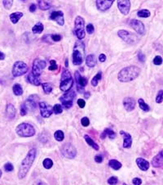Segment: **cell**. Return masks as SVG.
Segmentation results:
<instances>
[{
    "mask_svg": "<svg viewBox=\"0 0 163 185\" xmlns=\"http://www.w3.org/2000/svg\"><path fill=\"white\" fill-rule=\"evenodd\" d=\"M36 155H37V150L35 148L30 149L29 152L27 153L26 156L22 161L20 168H19V172H18V178L19 179H24L27 175V174L29 173L30 168L35 160Z\"/></svg>",
    "mask_w": 163,
    "mask_h": 185,
    "instance_id": "6da1fadb",
    "label": "cell"
},
{
    "mask_svg": "<svg viewBox=\"0 0 163 185\" xmlns=\"http://www.w3.org/2000/svg\"><path fill=\"white\" fill-rule=\"evenodd\" d=\"M141 70L138 66H130L122 69L118 75V80L122 83H127L135 80L140 74Z\"/></svg>",
    "mask_w": 163,
    "mask_h": 185,
    "instance_id": "7a4b0ae2",
    "label": "cell"
},
{
    "mask_svg": "<svg viewBox=\"0 0 163 185\" xmlns=\"http://www.w3.org/2000/svg\"><path fill=\"white\" fill-rule=\"evenodd\" d=\"M85 59V44L82 40L75 43L73 52V63L74 66H80Z\"/></svg>",
    "mask_w": 163,
    "mask_h": 185,
    "instance_id": "3957f363",
    "label": "cell"
},
{
    "mask_svg": "<svg viewBox=\"0 0 163 185\" xmlns=\"http://www.w3.org/2000/svg\"><path fill=\"white\" fill-rule=\"evenodd\" d=\"M16 132L20 137L29 138L33 137L35 135V129L29 123H21L16 129Z\"/></svg>",
    "mask_w": 163,
    "mask_h": 185,
    "instance_id": "277c9868",
    "label": "cell"
},
{
    "mask_svg": "<svg viewBox=\"0 0 163 185\" xmlns=\"http://www.w3.org/2000/svg\"><path fill=\"white\" fill-rule=\"evenodd\" d=\"M74 79L72 78L70 72L68 71L65 70L61 74V80L60 84V89L62 92H68L71 89V88L74 85Z\"/></svg>",
    "mask_w": 163,
    "mask_h": 185,
    "instance_id": "5b68a950",
    "label": "cell"
},
{
    "mask_svg": "<svg viewBox=\"0 0 163 185\" xmlns=\"http://www.w3.org/2000/svg\"><path fill=\"white\" fill-rule=\"evenodd\" d=\"M74 30H75V34L77 35V39L82 40V39L85 38V36H86V33H85V21L80 16H77V17L75 18Z\"/></svg>",
    "mask_w": 163,
    "mask_h": 185,
    "instance_id": "8992f818",
    "label": "cell"
},
{
    "mask_svg": "<svg viewBox=\"0 0 163 185\" xmlns=\"http://www.w3.org/2000/svg\"><path fill=\"white\" fill-rule=\"evenodd\" d=\"M28 70H29V66H27L26 63L23 62L21 61H18V62H16L13 65L12 71V75L14 77H19V76L26 74Z\"/></svg>",
    "mask_w": 163,
    "mask_h": 185,
    "instance_id": "52a82bcc",
    "label": "cell"
},
{
    "mask_svg": "<svg viewBox=\"0 0 163 185\" xmlns=\"http://www.w3.org/2000/svg\"><path fill=\"white\" fill-rule=\"evenodd\" d=\"M118 35L128 44H135L138 42V37L135 34L126 30H121L118 32Z\"/></svg>",
    "mask_w": 163,
    "mask_h": 185,
    "instance_id": "ba28073f",
    "label": "cell"
},
{
    "mask_svg": "<svg viewBox=\"0 0 163 185\" xmlns=\"http://www.w3.org/2000/svg\"><path fill=\"white\" fill-rule=\"evenodd\" d=\"M75 97H76L75 91H68L60 98V101L66 109H69L72 108V106L74 104V100Z\"/></svg>",
    "mask_w": 163,
    "mask_h": 185,
    "instance_id": "9c48e42d",
    "label": "cell"
},
{
    "mask_svg": "<svg viewBox=\"0 0 163 185\" xmlns=\"http://www.w3.org/2000/svg\"><path fill=\"white\" fill-rule=\"evenodd\" d=\"M61 153L65 158L74 159L77 156V149L71 143H66L61 147Z\"/></svg>",
    "mask_w": 163,
    "mask_h": 185,
    "instance_id": "30bf717a",
    "label": "cell"
},
{
    "mask_svg": "<svg viewBox=\"0 0 163 185\" xmlns=\"http://www.w3.org/2000/svg\"><path fill=\"white\" fill-rule=\"evenodd\" d=\"M39 97L36 94H33V95H30L27 100L25 102L24 106L26 108L27 111H35V109L37 108V106L39 104Z\"/></svg>",
    "mask_w": 163,
    "mask_h": 185,
    "instance_id": "8fae6325",
    "label": "cell"
},
{
    "mask_svg": "<svg viewBox=\"0 0 163 185\" xmlns=\"http://www.w3.org/2000/svg\"><path fill=\"white\" fill-rule=\"evenodd\" d=\"M46 66H47V63H46L44 60L39 59V58L35 59L33 61V74L39 77L42 74V71L45 69Z\"/></svg>",
    "mask_w": 163,
    "mask_h": 185,
    "instance_id": "7c38bea8",
    "label": "cell"
},
{
    "mask_svg": "<svg viewBox=\"0 0 163 185\" xmlns=\"http://www.w3.org/2000/svg\"><path fill=\"white\" fill-rule=\"evenodd\" d=\"M75 81L77 83V90L79 92H85L84 88L86 86V84L88 83V80H86V78L83 77L80 75V73L78 71L75 72Z\"/></svg>",
    "mask_w": 163,
    "mask_h": 185,
    "instance_id": "4fadbf2b",
    "label": "cell"
},
{
    "mask_svg": "<svg viewBox=\"0 0 163 185\" xmlns=\"http://www.w3.org/2000/svg\"><path fill=\"white\" fill-rule=\"evenodd\" d=\"M39 109H40V114L43 118H48L53 113V108L51 105L48 104L47 102H39Z\"/></svg>",
    "mask_w": 163,
    "mask_h": 185,
    "instance_id": "5bb4252c",
    "label": "cell"
},
{
    "mask_svg": "<svg viewBox=\"0 0 163 185\" xmlns=\"http://www.w3.org/2000/svg\"><path fill=\"white\" fill-rule=\"evenodd\" d=\"M130 26L135 30L136 33L140 35H144L145 34V27H144V25L143 24L142 21L136 20V19H133L130 21Z\"/></svg>",
    "mask_w": 163,
    "mask_h": 185,
    "instance_id": "9a60e30c",
    "label": "cell"
},
{
    "mask_svg": "<svg viewBox=\"0 0 163 185\" xmlns=\"http://www.w3.org/2000/svg\"><path fill=\"white\" fill-rule=\"evenodd\" d=\"M114 0H96V8L100 12H106L112 7Z\"/></svg>",
    "mask_w": 163,
    "mask_h": 185,
    "instance_id": "2e32d148",
    "label": "cell"
},
{
    "mask_svg": "<svg viewBox=\"0 0 163 185\" xmlns=\"http://www.w3.org/2000/svg\"><path fill=\"white\" fill-rule=\"evenodd\" d=\"M118 8L123 15H128L130 10V0H118Z\"/></svg>",
    "mask_w": 163,
    "mask_h": 185,
    "instance_id": "e0dca14e",
    "label": "cell"
},
{
    "mask_svg": "<svg viewBox=\"0 0 163 185\" xmlns=\"http://www.w3.org/2000/svg\"><path fill=\"white\" fill-rule=\"evenodd\" d=\"M50 20L57 21V23L59 26H64L65 25V19H64V13L61 11H56L52 12L50 15Z\"/></svg>",
    "mask_w": 163,
    "mask_h": 185,
    "instance_id": "ac0fdd59",
    "label": "cell"
},
{
    "mask_svg": "<svg viewBox=\"0 0 163 185\" xmlns=\"http://www.w3.org/2000/svg\"><path fill=\"white\" fill-rule=\"evenodd\" d=\"M123 107L127 111H132L135 108V101L131 97H127L123 99Z\"/></svg>",
    "mask_w": 163,
    "mask_h": 185,
    "instance_id": "d6986e66",
    "label": "cell"
},
{
    "mask_svg": "<svg viewBox=\"0 0 163 185\" xmlns=\"http://www.w3.org/2000/svg\"><path fill=\"white\" fill-rule=\"evenodd\" d=\"M120 135L123 137V147L124 148H130L132 145V138L130 134H128L123 130H121Z\"/></svg>",
    "mask_w": 163,
    "mask_h": 185,
    "instance_id": "ffe728a7",
    "label": "cell"
},
{
    "mask_svg": "<svg viewBox=\"0 0 163 185\" xmlns=\"http://www.w3.org/2000/svg\"><path fill=\"white\" fill-rule=\"evenodd\" d=\"M162 161L163 152L162 151H160V152L153 158V160H152V165H153V166L155 168H160L162 166Z\"/></svg>",
    "mask_w": 163,
    "mask_h": 185,
    "instance_id": "44dd1931",
    "label": "cell"
},
{
    "mask_svg": "<svg viewBox=\"0 0 163 185\" xmlns=\"http://www.w3.org/2000/svg\"><path fill=\"white\" fill-rule=\"evenodd\" d=\"M136 164L138 165V167L143 171H147L149 169V166H150L149 162L148 161H146L145 159L141 158V157L136 159Z\"/></svg>",
    "mask_w": 163,
    "mask_h": 185,
    "instance_id": "7402d4cb",
    "label": "cell"
},
{
    "mask_svg": "<svg viewBox=\"0 0 163 185\" xmlns=\"http://www.w3.org/2000/svg\"><path fill=\"white\" fill-rule=\"evenodd\" d=\"M27 81L30 84L35 85V86H39L41 84V80L39 79V76H36L33 74V72H30L27 75Z\"/></svg>",
    "mask_w": 163,
    "mask_h": 185,
    "instance_id": "603a6c76",
    "label": "cell"
},
{
    "mask_svg": "<svg viewBox=\"0 0 163 185\" xmlns=\"http://www.w3.org/2000/svg\"><path fill=\"white\" fill-rule=\"evenodd\" d=\"M16 115V110L12 104H7L6 107V116L10 120H13Z\"/></svg>",
    "mask_w": 163,
    "mask_h": 185,
    "instance_id": "cb8c5ba5",
    "label": "cell"
},
{
    "mask_svg": "<svg viewBox=\"0 0 163 185\" xmlns=\"http://www.w3.org/2000/svg\"><path fill=\"white\" fill-rule=\"evenodd\" d=\"M52 1L51 0H39V8L42 11H47L51 8Z\"/></svg>",
    "mask_w": 163,
    "mask_h": 185,
    "instance_id": "d4e9b609",
    "label": "cell"
},
{
    "mask_svg": "<svg viewBox=\"0 0 163 185\" xmlns=\"http://www.w3.org/2000/svg\"><path fill=\"white\" fill-rule=\"evenodd\" d=\"M84 139L86 140V143H87L90 147H92L93 149H95V151H99V149H100V147H99V145H98L97 143H95V141L92 139V138L90 137L89 135H84Z\"/></svg>",
    "mask_w": 163,
    "mask_h": 185,
    "instance_id": "484cf974",
    "label": "cell"
},
{
    "mask_svg": "<svg viewBox=\"0 0 163 185\" xmlns=\"http://www.w3.org/2000/svg\"><path fill=\"white\" fill-rule=\"evenodd\" d=\"M101 138L102 139H104V138H105L106 137H109V138H111V139H114L116 138V134L115 132L113 131V130H112V129H105L104 131H103V133H102V135H101Z\"/></svg>",
    "mask_w": 163,
    "mask_h": 185,
    "instance_id": "4316f807",
    "label": "cell"
},
{
    "mask_svg": "<svg viewBox=\"0 0 163 185\" xmlns=\"http://www.w3.org/2000/svg\"><path fill=\"white\" fill-rule=\"evenodd\" d=\"M86 66L89 67H94L96 66V58H95V55L93 54H90L86 57Z\"/></svg>",
    "mask_w": 163,
    "mask_h": 185,
    "instance_id": "83f0119b",
    "label": "cell"
},
{
    "mask_svg": "<svg viewBox=\"0 0 163 185\" xmlns=\"http://www.w3.org/2000/svg\"><path fill=\"white\" fill-rule=\"evenodd\" d=\"M22 17H23V13L21 12H13V13L10 14V16H9L10 20H11V21H12L13 24H16Z\"/></svg>",
    "mask_w": 163,
    "mask_h": 185,
    "instance_id": "f1b7e54d",
    "label": "cell"
},
{
    "mask_svg": "<svg viewBox=\"0 0 163 185\" xmlns=\"http://www.w3.org/2000/svg\"><path fill=\"white\" fill-rule=\"evenodd\" d=\"M109 165L110 167L112 168V169H113L114 170H120L122 166V165L121 162H119L118 161L114 160V159H113V160H110V161H109Z\"/></svg>",
    "mask_w": 163,
    "mask_h": 185,
    "instance_id": "f546056e",
    "label": "cell"
},
{
    "mask_svg": "<svg viewBox=\"0 0 163 185\" xmlns=\"http://www.w3.org/2000/svg\"><path fill=\"white\" fill-rule=\"evenodd\" d=\"M12 91L16 96H21L23 94V89L20 84H15L12 87Z\"/></svg>",
    "mask_w": 163,
    "mask_h": 185,
    "instance_id": "4dcf8cb0",
    "label": "cell"
},
{
    "mask_svg": "<svg viewBox=\"0 0 163 185\" xmlns=\"http://www.w3.org/2000/svg\"><path fill=\"white\" fill-rule=\"evenodd\" d=\"M43 30H44V26H43V25L42 24L41 22H38V23L32 28L33 33L34 34H41L42 32L43 31Z\"/></svg>",
    "mask_w": 163,
    "mask_h": 185,
    "instance_id": "1f68e13d",
    "label": "cell"
},
{
    "mask_svg": "<svg viewBox=\"0 0 163 185\" xmlns=\"http://www.w3.org/2000/svg\"><path fill=\"white\" fill-rule=\"evenodd\" d=\"M138 103H139V107L141 110H143L144 111H147V112L149 111L150 108H149V106L144 101V99H139V100H138Z\"/></svg>",
    "mask_w": 163,
    "mask_h": 185,
    "instance_id": "d6a6232c",
    "label": "cell"
},
{
    "mask_svg": "<svg viewBox=\"0 0 163 185\" xmlns=\"http://www.w3.org/2000/svg\"><path fill=\"white\" fill-rule=\"evenodd\" d=\"M42 89H43L46 94L51 93V92H52V89H53V86L50 83H42Z\"/></svg>",
    "mask_w": 163,
    "mask_h": 185,
    "instance_id": "836d02e7",
    "label": "cell"
},
{
    "mask_svg": "<svg viewBox=\"0 0 163 185\" xmlns=\"http://www.w3.org/2000/svg\"><path fill=\"white\" fill-rule=\"evenodd\" d=\"M101 79H102V73H101V71H99L97 74H96V75L93 77V79H92V86H94V87L97 86L99 81L101 80Z\"/></svg>",
    "mask_w": 163,
    "mask_h": 185,
    "instance_id": "e575fe53",
    "label": "cell"
},
{
    "mask_svg": "<svg viewBox=\"0 0 163 185\" xmlns=\"http://www.w3.org/2000/svg\"><path fill=\"white\" fill-rule=\"evenodd\" d=\"M54 138H55V139L58 141V142H61V141L64 140V138H65V134H64V132L61 131V130H57V131L55 132V134H54Z\"/></svg>",
    "mask_w": 163,
    "mask_h": 185,
    "instance_id": "d590c367",
    "label": "cell"
},
{
    "mask_svg": "<svg viewBox=\"0 0 163 185\" xmlns=\"http://www.w3.org/2000/svg\"><path fill=\"white\" fill-rule=\"evenodd\" d=\"M150 15H151V12H149L148 10H147V9L140 10V11H139L138 13H137V16H138L139 17H143V18L149 17Z\"/></svg>",
    "mask_w": 163,
    "mask_h": 185,
    "instance_id": "8d00e7d4",
    "label": "cell"
},
{
    "mask_svg": "<svg viewBox=\"0 0 163 185\" xmlns=\"http://www.w3.org/2000/svg\"><path fill=\"white\" fill-rule=\"evenodd\" d=\"M43 166H44L45 169H48V170H49V169H51V168L52 167V165H53V161H51L50 158H46L43 161Z\"/></svg>",
    "mask_w": 163,
    "mask_h": 185,
    "instance_id": "74e56055",
    "label": "cell"
},
{
    "mask_svg": "<svg viewBox=\"0 0 163 185\" xmlns=\"http://www.w3.org/2000/svg\"><path fill=\"white\" fill-rule=\"evenodd\" d=\"M3 5L4 8L7 10H10L13 5V0H3Z\"/></svg>",
    "mask_w": 163,
    "mask_h": 185,
    "instance_id": "f35d334b",
    "label": "cell"
},
{
    "mask_svg": "<svg viewBox=\"0 0 163 185\" xmlns=\"http://www.w3.org/2000/svg\"><path fill=\"white\" fill-rule=\"evenodd\" d=\"M63 109H62V106L60 104H56L53 107V112L58 115V114L62 113Z\"/></svg>",
    "mask_w": 163,
    "mask_h": 185,
    "instance_id": "ab89813d",
    "label": "cell"
},
{
    "mask_svg": "<svg viewBox=\"0 0 163 185\" xmlns=\"http://www.w3.org/2000/svg\"><path fill=\"white\" fill-rule=\"evenodd\" d=\"M153 64L156 66H160L162 64V57L160 56H156L153 59Z\"/></svg>",
    "mask_w": 163,
    "mask_h": 185,
    "instance_id": "60d3db41",
    "label": "cell"
},
{
    "mask_svg": "<svg viewBox=\"0 0 163 185\" xmlns=\"http://www.w3.org/2000/svg\"><path fill=\"white\" fill-rule=\"evenodd\" d=\"M4 170H5L6 172H11V171H12V170H14V167H13V165H12V163L7 162V163H6V164L4 165Z\"/></svg>",
    "mask_w": 163,
    "mask_h": 185,
    "instance_id": "b9f144b4",
    "label": "cell"
},
{
    "mask_svg": "<svg viewBox=\"0 0 163 185\" xmlns=\"http://www.w3.org/2000/svg\"><path fill=\"white\" fill-rule=\"evenodd\" d=\"M162 95H163V91L160 90L158 93H157V97H156V102L157 103H162Z\"/></svg>",
    "mask_w": 163,
    "mask_h": 185,
    "instance_id": "7bdbcfd3",
    "label": "cell"
},
{
    "mask_svg": "<svg viewBox=\"0 0 163 185\" xmlns=\"http://www.w3.org/2000/svg\"><path fill=\"white\" fill-rule=\"evenodd\" d=\"M118 182V178L116 176L110 177L109 179H108V183H109V184H117Z\"/></svg>",
    "mask_w": 163,
    "mask_h": 185,
    "instance_id": "ee69618b",
    "label": "cell"
},
{
    "mask_svg": "<svg viewBox=\"0 0 163 185\" xmlns=\"http://www.w3.org/2000/svg\"><path fill=\"white\" fill-rule=\"evenodd\" d=\"M81 123H82V126H84V127H87V126L90 125V120L88 119V117H83L81 120Z\"/></svg>",
    "mask_w": 163,
    "mask_h": 185,
    "instance_id": "f6af8a7d",
    "label": "cell"
},
{
    "mask_svg": "<svg viewBox=\"0 0 163 185\" xmlns=\"http://www.w3.org/2000/svg\"><path fill=\"white\" fill-rule=\"evenodd\" d=\"M50 64L51 66H49V70H50V71H56L57 69V65L56 61H55V60H51Z\"/></svg>",
    "mask_w": 163,
    "mask_h": 185,
    "instance_id": "bcb514c9",
    "label": "cell"
},
{
    "mask_svg": "<svg viewBox=\"0 0 163 185\" xmlns=\"http://www.w3.org/2000/svg\"><path fill=\"white\" fill-rule=\"evenodd\" d=\"M51 39L53 40L54 42H59V41H60L62 39V37L60 35H51Z\"/></svg>",
    "mask_w": 163,
    "mask_h": 185,
    "instance_id": "7dc6e473",
    "label": "cell"
},
{
    "mask_svg": "<svg viewBox=\"0 0 163 185\" xmlns=\"http://www.w3.org/2000/svg\"><path fill=\"white\" fill-rule=\"evenodd\" d=\"M94 30H95V28H94L92 24H88L86 26V31H87V33L88 34L92 35V34H93V32H94Z\"/></svg>",
    "mask_w": 163,
    "mask_h": 185,
    "instance_id": "c3c4849f",
    "label": "cell"
},
{
    "mask_svg": "<svg viewBox=\"0 0 163 185\" xmlns=\"http://www.w3.org/2000/svg\"><path fill=\"white\" fill-rule=\"evenodd\" d=\"M138 58H139V61L140 62H145V55L142 53H139L138 54Z\"/></svg>",
    "mask_w": 163,
    "mask_h": 185,
    "instance_id": "681fc988",
    "label": "cell"
},
{
    "mask_svg": "<svg viewBox=\"0 0 163 185\" xmlns=\"http://www.w3.org/2000/svg\"><path fill=\"white\" fill-rule=\"evenodd\" d=\"M132 183L135 185H140L142 184V180L139 178H135L132 179Z\"/></svg>",
    "mask_w": 163,
    "mask_h": 185,
    "instance_id": "f907efd6",
    "label": "cell"
},
{
    "mask_svg": "<svg viewBox=\"0 0 163 185\" xmlns=\"http://www.w3.org/2000/svg\"><path fill=\"white\" fill-rule=\"evenodd\" d=\"M27 113H28V111H27L26 108H25V107L24 106V104H22L21 107V115L22 117H24Z\"/></svg>",
    "mask_w": 163,
    "mask_h": 185,
    "instance_id": "816d5d0a",
    "label": "cell"
},
{
    "mask_svg": "<svg viewBox=\"0 0 163 185\" xmlns=\"http://www.w3.org/2000/svg\"><path fill=\"white\" fill-rule=\"evenodd\" d=\"M77 105L79 106V108H85V105H86V102H85V101L83 99H78L77 100Z\"/></svg>",
    "mask_w": 163,
    "mask_h": 185,
    "instance_id": "f5cc1de1",
    "label": "cell"
},
{
    "mask_svg": "<svg viewBox=\"0 0 163 185\" xmlns=\"http://www.w3.org/2000/svg\"><path fill=\"white\" fill-rule=\"evenodd\" d=\"M95 161L97 163H101L103 161V156L101 155H97L95 156Z\"/></svg>",
    "mask_w": 163,
    "mask_h": 185,
    "instance_id": "db71d44e",
    "label": "cell"
},
{
    "mask_svg": "<svg viewBox=\"0 0 163 185\" xmlns=\"http://www.w3.org/2000/svg\"><path fill=\"white\" fill-rule=\"evenodd\" d=\"M99 60H100V62H104L106 61V56H105L104 54L101 53L100 55L99 56Z\"/></svg>",
    "mask_w": 163,
    "mask_h": 185,
    "instance_id": "11a10c76",
    "label": "cell"
},
{
    "mask_svg": "<svg viewBox=\"0 0 163 185\" xmlns=\"http://www.w3.org/2000/svg\"><path fill=\"white\" fill-rule=\"evenodd\" d=\"M36 9H37V6H36V4H34V3H32L31 5H30V11L31 12H34L36 11Z\"/></svg>",
    "mask_w": 163,
    "mask_h": 185,
    "instance_id": "9f6ffc18",
    "label": "cell"
},
{
    "mask_svg": "<svg viewBox=\"0 0 163 185\" xmlns=\"http://www.w3.org/2000/svg\"><path fill=\"white\" fill-rule=\"evenodd\" d=\"M90 96H91V94H90L89 92H84V98L86 99H88L90 98Z\"/></svg>",
    "mask_w": 163,
    "mask_h": 185,
    "instance_id": "6f0895ef",
    "label": "cell"
},
{
    "mask_svg": "<svg viewBox=\"0 0 163 185\" xmlns=\"http://www.w3.org/2000/svg\"><path fill=\"white\" fill-rule=\"evenodd\" d=\"M4 59H5V54L0 51V60H4Z\"/></svg>",
    "mask_w": 163,
    "mask_h": 185,
    "instance_id": "680465c9",
    "label": "cell"
},
{
    "mask_svg": "<svg viewBox=\"0 0 163 185\" xmlns=\"http://www.w3.org/2000/svg\"><path fill=\"white\" fill-rule=\"evenodd\" d=\"M65 66H66V67H68V60H67V59H66V61H65Z\"/></svg>",
    "mask_w": 163,
    "mask_h": 185,
    "instance_id": "91938a15",
    "label": "cell"
},
{
    "mask_svg": "<svg viewBox=\"0 0 163 185\" xmlns=\"http://www.w3.org/2000/svg\"><path fill=\"white\" fill-rule=\"evenodd\" d=\"M2 174H3V172H2V170L0 169V179H1V177H2Z\"/></svg>",
    "mask_w": 163,
    "mask_h": 185,
    "instance_id": "94428289",
    "label": "cell"
},
{
    "mask_svg": "<svg viewBox=\"0 0 163 185\" xmlns=\"http://www.w3.org/2000/svg\"><path fill=\"white\" fill-rule=\"evenodd\" d=\"M21 1H26V0H21Z\"/></svg>",
    "mask_w": 163,
    "mask_h": 185,
    "instance_id": "6125c7cd",
    "label": "cell"
}]
</instances>
